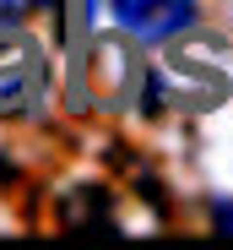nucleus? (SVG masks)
Masks as SVG:
<instances>
[{"label": "nucleus", "mask_w": 233, "mask_h": 250, "mask_svg": "<svg viewBox=\"0 0 233 250\" xmlns=\"http://www.w3.org/2000/svg\"><path fill=\"white\" fill-rule=\"evenodd\" d=\"M60 212H65V223H76V229H98V223L114 218V201H108L98 185H82V201H65Z\"/></svg>", "instance_id": "nucleus-6"}, {"label": "nucleus", "mask_w": 233, "mask_h": 250, "mask_svg": "<svg viewBox=\"0 0 233 250\" xmlns=\"http://www.w3.org/2000/svg\"><path fill=\"white\" fill-rule=\"evenodd\" d=\"M120 27L141 44H168V38L196 27V0H108Z\"/></svg>", "instance_id": "nucleus-2"}, {"label": "nucleus", "mask_w": 233, "mask_h": 250, "mask_svg": "<svg viewBox=\"0 0 233 250\" xmlns=\"http://www.w3.org/2000/svg\"><path fill=\"white\" fill-rule=\"evenodd\" d=\"M38 6H49V0H38Z\"/></svg>", "instance_id": "nucleus-7"}, {"label": "nucleus", "mask_w": 233, "mask_h": 250, "mask_svg": "<svg viewBox=\"0 0 233 250\" xmlns=\"http://www.w3.org/2000/svg\"><path fill=\"white\" fill-rule=\"evenodd\" d=\"M44 87H49L44 49L22 33L6 38L0 44V114H33L44 104Z\"/></svg>", "instance_id": "nucleus-1"}, {"label": "nucleus", "mask_w": 233, "mask_h": 250, "mask_svg": "<svg viewBox=\"0 0 233 250\" xmlns=\"http://www.w3.org/2000/svg\"><path fill=\"white\" fill-rule=\"evenodd\" d=\"M98 71H103V87L114 104H125L130 82H141V65L130 60V44L125 38H108V44H98Z\"/></svg>", "instance_id": "nucleus-5"}, {"label": "nucleus", "mask_w": 233, "mask_h": 250, "mask_svg": "<svg viewBox=\"0 0 233 250\" xmlns=\"http://www.w3.org/2000/svg\"><path fill=\"white\" fill-rule=\"evenodd\" d=\"M158 76H163L168 98H174V104H184V109H217V104H222V93H228V76H222L212 60H201L196 49H174V55H168V65H163Z\"/></svg>", "instance_id": "nucleus-3"}, {"label": "nucleus", "mask_w": 233, "mask_h": 250, "mask_svg": "<svg viewBox=\"0 0 233 250\" xmlns=\"http://www.w3.org/2000/svg\"><path fill=\"white\" fill-rule=\"evenodd\" d=\"M87 33H92V0L60 6V38H65V65H71V109H87Z\"/></svg>", "instance_id": "nucleus-4"}]
</instances>
